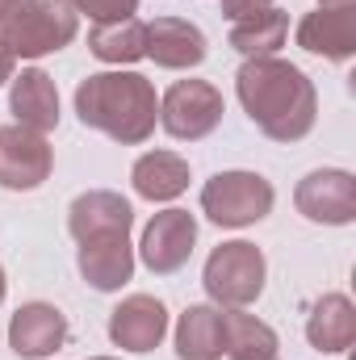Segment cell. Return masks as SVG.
Instances as JSON below:
<instances>
[{
	"label": "cell",
	"mask_w": 356,
	"mask_h": 360,
	"mask_svg": "<svg viewBox=\"0 0 356 360\" xmlns=\"http://www.w3.org/2000/svg\"><path fill=\"white\" fill-rule=\"evenodd\" d=\"M76 117L122 147H139L155 134L160 96L139 72H96L76 89Z\"/></svg>",
	"instance_id": "7a4b0ae2"
},
{
	"label": "cell",
	"mask_w": 356,
	"mask_h": 360,
	"mask_svg": "<svg viewBox=\"0 0 356 360\" xmlns=\"http://www.w3.org/2000/svg\"><path fill=\"white\" fill-rule=\"evenodd\" d=\"M130 226H134V210H130V201H126L122 193H113V188H89V193H80V197L72 201V210H68V231H72L76 243L96 239V235H117V231L130 235Z\"/></svg>",
	"instance_id": "5bb4252c"
},
{
	"label": "cell",
	"mask_w": 356,
	"mask_h": 360,
	"mask_svg": "<svg viewBox=\"0 0 356 360\" xmlns=\"http://www.w3.org/2000/svg\"><path fill=\"white\" fill-rule=\"evenodd\" d=\"M222 113H227L222 92L210 80H177L160 96V126L180 143H197V139L214 134Z\"/></svg>",
	"instance_id": "8992f818"
},
{
	"label": "cell",
	"mask_w": 356,
	"mask_h": 360,
	"mask_svg": "<svg viewBox=\"0 0 356 360\" xmlns=\"http://www.w3.org/2000/svg\"><path fill=\"white\" fill-rule=\"evenodd\" d=\"M89 51L101 63H139L147 59V21L122 17V21H96L89 30Z\"/></svg>",
	"instance_id": "ffe728a7"
},
{
	"label": "cell",
	"mask_w": 356,
	"mask_h": 360,
	"mask_svg": "<svg viewBox=\"0 0 356 360\" xmlns=\"http://www.w3.org/2000/svg\"><path fill=\"white\" fill-rule=\"evenodd\" d=\"M306 340L319 352H348L356 344V306L344 293H323L306 319Z\"/></svg>",
	"instance_id": "e0dca14e"
},
{
	"label": "cell",
	"mask_w": 356,
	"mask_h": 360,
	"mask_svg": "<svg viewBox=\"0 0 356 360\" xmlns=\"http://www.w3.org/2000/svg\"><path fill=\"white\" fill-rule=\"evenodd\" d=\"M265 252L248 239H231V243H218L205 260V272H201V285L205 293L227 306V310H243L252 306L260 293H265Z\"/></svg>",
	"instance_id": "277c9868"
},
{
	"label": "cell",
	"mask_w": 356,
	"mask_h": 360,
	"mask_svg": "<svg viewBox=\"0 0 356 360\" xmlns=\"http://www.w3.org/2000/svg\"><path fill=\"white\" fill-rule=\"evenodd\" d=\"M17 4H21V0H0V25L13 17V8H17Z\"/></svg>",
	"instance_id": "484cf974"
},
{
	"label": "cell",
	"mask_w": 356,
	"mask_h": 360,
	"mask_svg": "<svg viewBox=\"0 0 356 360\" xmlns=\"http://www.w3.org/2000/svg\"><path fill=\"white\" fill-rule=\"evenodd\" d=\"M193 243H197V218L189 210H160L147 226H143V243H139V256L143 264L155 272V276H172L189 264L193 256Z\"/></svg>",
	"instance_id": "9c48e42d"
},
{
	"label": "cell",
	"mask_w": 356,
	"mask_h": 360,
	"mask_svg": "<svg viewBox=\"0 0 356 360\" xmlns=\"http://www.w3.org/2000/svg\"><path fill=\"white\" fill-rule=\"evenodd\" d=\"M89 360H117V356H89Z\"/></svg>",
	"instance_id": "f1b7e54d"
},
{
	"label": "cell",
	"mask_w": 356,
	"mask_h": 360,
	"mask_svg": "<svg viewBox=\"0 0 356 360\" xmlns=\"http://www.w3.org/2000/svg\"><path fill=\"white\" fill-rule=\"evenodd\" d=\"M235 92L243 113L272 143H302L314 130V117H319L314 84L289 59H276V55L248 59L235 76Z\"/></svg>",
	"instance_id": "6da1fadb"
},
{
	"label": "cell",
	"mask_w": 356,
	"mask_h": 360,
	"mask_svg": "<svg viewBox=\"0 0 356 360\" xmlns=\"http://www.w3.org/2000/svg\"><path fill=\"white\" fill-rule=\"evenodd\" d=\"M13 63H17V59H13V51L4 46V38H0V84L13 80Z\"/></svg>",
	"instance_id": "d4e9b609"
},
{
	"label": "cell",
	"mask_w": 356,
	"mask_h": 360,
	"mask_svg": "<svg viewBox=\"0 0 356 360\" xmlns=\"http://www.w3.org/2000/svg\"><path fill=\"white\" fill-rule=\"evenodd\" d=\"M168 335V306L151 293H130L109 310V340L126 352H155Z\"/></svg>",
	"instance_id": "30bf717a"
},
{
	"label": "cell",
	"mask_w": 356,
	"mask_h": 360,
	"mask_svg": "<svg viewBox=\"0 0 356 360\" xmlns=\"http://www.w3.org/2000/svg\"><path fill=\"white\" fill-rule=\"evenodd\" d=\"M76 13H84L92 25L96 21H122V17H134L139 13V0H68Z\"/></svg>",
	"instance_id": "603a6c76"
},
{
	"label": "cell",
	"mask_w": 356,
	"mask_h": 360,
	"mask_svg": "<svg viewBox=\"0 0 356 360\" xmlns=\"http://www.w3.org/2000/svg\"><path fill=\"white\" fill-rule=\"evenodd\" d=\"M285 34H289V13L265 8L231 25V46L243 59H265V55H276V46H285Z\"/></svg>",
	"instance_id": "7402d4cb"
},
{
	"label": "cell",
	"mask_w": 356,
	"mask_h": 360,
	"mask_svg": "<svg viewBox=\"0 0 356 360\" xmlns=\"http://www.w3.org/2000/svg\"><path fill=\"white\" fill-rule=\"evenodd\" d=\"M272 201H276V193L260 172H218L201 188V214L214 226H231V231L268 218Z\"/></svg>",
	"instance_id": "5b68a950"
},
{
	"label": "cell",
	"mask_w": 356,
	"mask_h": 360,
	"mask_svg": "<svg viewBox=\"0 0 356 360\" xmlns=\"http://www.w3.org/2000/svg\"><path fill=\"white\" fill-rule=\"evenodd\" d=\"M51 168H55V151H51L46 134L25 130L17 122L0 126V188L30 193V188L46 184Z\"/></svg>",
	"instance_id": "52a82bcc"
},
{
	"label": "cell",
	"mask_w": 356,
	"mask_h": 360,
	"mask_svg": "<svg viewBox=\"0 0 356 360\" xmlns=\"http://www.w3.org/2000/svg\"><path fill=\"white\" fill-rule=\"evenodd\" d=\"M76 269H80V276L89 281L96 293L122 289V285L134 276V248H130V235L117 231V235L84 239L80 252H76Z\"/></svg>",
	"instance_id": "7c38bea8"
},
{
	"label": "cell",
	"mask_w": 356,
	"mask_h": 360,
	"mask_svg": "<svg viewBox=\"0 0 356 360\" xmlns=\"http://www.w3.org/2000/svg\"><path fill=\"white\" fill-rule=\"evenodd\" d=\"M298 46L323 55L331 63H348L356 55V4L348 8H314L298 21Z\"/></svg>",
	"instance_id": "4fadbf2b"
},
{
	"label": "cell",
	"mask_w": 356,
	"mask_h": 360,
	"mask_svg": "<svg viewBox=\"0 0 356 360\" xmlns=\"http://www.w3.org/2000/svg\"><path fill=\"white\" fill-rule=\"evenodd\" d=\"M80 34V13L68 0H21L13 17L0 25L4 46L13 59H42L63 51Z\"/></svg>",
	"instance_id": "3957f363"
},
{
	"label": "cell",
	"mask_w": 356,
	"mask_h": 360,
	"mask_svg": "<svg viewBox=\"0 0 356 360\" xmlns=\"http://www.w3.org/2000/svg\"><path fill=\"white\" fill-rule=\"evenodd\" d=\"M68 344V319L51 302H25L8 319V348L21 360H42Z\"/></svg>",
	"instance_id": "8fae6325"
},
{
	"label": "cell",
	"mask_w": 356,
	"mask_h": 360,
	"mask_svg": "<svg viewBox=\"0 0 356 360\" xmlns=\"http://www.w3.org/2000/svg\"><path fill=\"white\" fill-rule=\"evenodd\" d=\"M0 302H4V269H0Z\"/></svg>",
	"instance_id": "83f0119b"
},
{
	"label": "cell",
	"mask_w": 356,
	"mask_h": 360,
	"mask_svg": "<svg viewBox=\"0 0 356 360\" xmlns=\"http://www.w3.org/2000/svg\"><path fill=\"white\" fill-rule=\"evenodd\" d=\"M265 8H272V0H222V17H231V21H243Z\"/></svg>",
	"instance_id": "cb8c5ba5"
},
{
	"label": "cell",
	"mask_w": 356,
	"mask_h": 360,
	"mask_svg": "<svg viewBox=\"0 0 356 360\" xmlns=\"http://www.w3.org/2000/svg\"><path fill=\"white\" fill-rule=\"evenodd\" d=\"M177 356L180 360H222V306H189L177 323Z\"/></svg>",
	"instance_id": "ac0fdd59"
},
{
	"label": "cell",
	"mask_w": 356,
	"mask_h": 360,
	"mask_svg": "<svg viewBox=\"0 0 356 360\" xmlns=\"http://www.w3.org/2000/svg\"><path fill=\"white\" fill-rule=\"evenodd\" d=\"M8 109H13V122L17 126L38 130V134H51L59 126V89H55V80L42 68H25L21 76H13Z\"/></svg>",
	"instance_id": "2e32d148"
},
{
	"label": "cell",
	"mask_w": 356,
	"mask_h": 360,
	"mask_svg": "<svg viewBox=\"0 0 356 360\" xmlns=\"http://www.w3.org/2000/svg\"><path fill=\"white\" fill-rule=\"evenodd\" d=\"M293 205L302 218L323 226H348L356 218V176L344 168H319L298 180Z\"/></svg>",
	"instance_id": "ba28073f"
},
{
	"label": "cell",
	"mask_w": 356,
	"mask_h": 360,
	"mask_svg": "<svg viewBox=\"0 0 356 360\" xmlns=\"http://www.w3.org/2000/svg\"><path fill=\"white\" fill-rule=\"evenodd\" d=\"M260 360H276V356H260Z\"/></svg>",
	"instance_id": "f546056e"
},
{
	"label": "cell",
	"mask_w": 356,
	"mask_h": 360,
	"mask_svg": "<svg viewBox=\"0 0 356 360\" xmlns=\"http://www.w3.org/2000/svg\"><path fill=\"white\" fill-rule=\"evenodd\" d=\"M348 4H356V0H319V8H348Z\"/></svg>",
	"instance_id": "4316f807"
},
{
	"label": "cell",
	"mask_w": 356,
	"mask_h": 360,
	"mask_svg": "<svg viewBox=\"0 0 356 360\" xmlns=\"http://www.w3.org/2000/svg\"><path fill=\"white\" fill-rule=\"evenodd\" d=\"M134 180V193L147 197V201H172L189 188V164L180 160L177 151H147L134 160L130 168Z\"/></svg>",
	"instance_id": "d6986e66"
},
{
	"label": "cell",
	"mask_w": 356,
	"mask_h": 360,
	"mask_svg": "<svg viewBox=\"0 0 356 360\" xmlns=\"http://www.w3.org/2000/svg\"><path fill=\"white\" fill-rule=\"evenodd\" d=\"M205 55H210V42L193 21H184V17L147 21V59H155V68L184 72V68H197Z\"/></svg>",
	"instance_id": "9a60e30c"
},
{
	"label": "cell",
	"mask_w": 356,
	"mask_h": 360,
	"mask_svg": "<svg viewBox=\"0 0 356 360\" xmlns=\"http://www.w3.org/2000/svg\"><path fill=\"white\" fill-rule=\"evenodd\" d=\"M222 344L231 360H260V356H276V331L260 323L248 310H222Z\"/></svg>",
	"instance_id": "44dd1931"
}]
</instances>
